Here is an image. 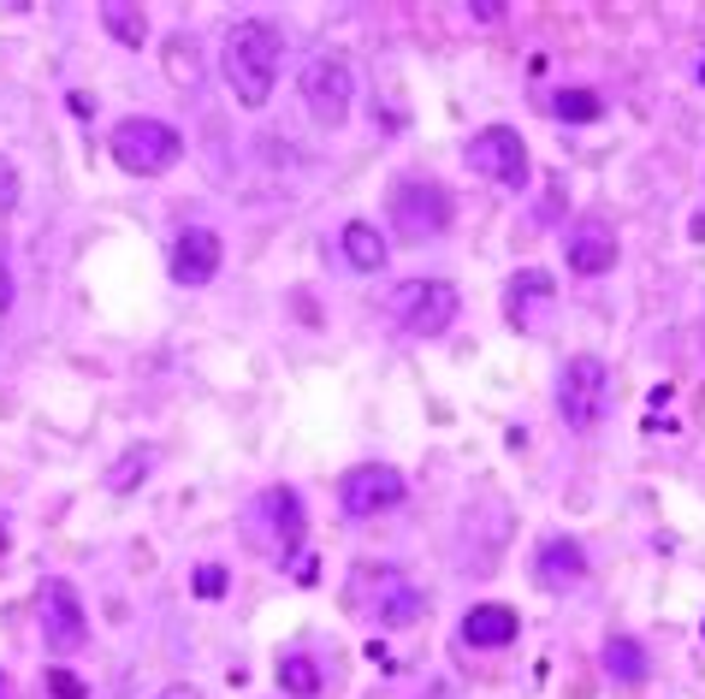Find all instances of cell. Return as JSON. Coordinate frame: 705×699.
<instances>
[{
    "mask_svg": "<svg viewBox=\"0 0 705 699\" xmlns=\"http://www.w3.org/2000/svg\"><path fill=\"white\" fill-rule=\"evenodd\" d=\"M279 54H285L279 24L244 19V24L226 30V54H219V72H226V90L237 95V107L262 113L267 101H273V83H279Z\"/></svg>",
    "mask_w": 705,
    "mask_h": 699,
    "instance_id": "1",
    "label": "cell"
},
{
    "mask_svg": "<svg viewBox=\"0 0 705 699\" xmlns=\"http://www.w3.org/2000/svg\"><path fill=\"white\" fill-rule=\"evenodd\" d=\"M303 534H308V516H303V498L290 486H267L255 492V504L244 510V539L249 552H262L267 564H290L303 552Z\"/></svg>",
    "mask_w": 705,
    "mask_h": 699,
    "instance_id": "2",
    "label": "cell"
},
{
    "mask_svg": "<svg viewBox=\"0 0 705 699\" xmlns=\"http://www.w3.org/2000/svg\"><path fill=\"white\" fill-rule=\"evenodd\" d=\"M108 148H113V161L125 166V173H136V178H161V173H172L178 166V155H184V136L166 125V119H119L113 125V136H108Z\"/></svg>",
    "mask_w": 705,
    "mask_h": 699,
    "instance_id": "3",
    "label": "cell"
},
{
    "mask_svg": "<svg viewBox=\"0 0 705 699\" xmlns=\"http://www.w3.org/2000/svg\"><path fill=\"white\" fill-rule=\"evenodd\" d=\"M558 415L570 421V433H593L611 415V368L599 356H570L558 373Z\"/></svg>",
    "mask_w": 705,
    "mask_h": 699,
    "instance_id": "4",
    "label": "cell"
},
{
    "mask_svg": "<svg viewBox=\"0 0 705 699\" xmlns=\"http://www.w3.org/2000/svg\"><path fill=\"white\" fill-rule=\"evenodd\" d=\"M451 226V191L433 178H403L391 191V232L403 244H433V237Z\"/></svg>",
    "mask_w": 705,
    "mask_h": 699,
    "instance_id": "5",
    "label": "cell"
},
{
    "mask_svg": "<svg viewBox=\"0 0 705 699\" xmlns=\"http://www.w3.org/2000/svg\"><path fill=\"white\" fill-rule=\"evenodd\" d=\"M391 320L409 338H439L457 320V285L451 279H403L391 291Z\"/></svg>",
    "mask_w": 705,
    "mask_h": 699,
    "instance_id": "6",
    "label": "cell"
},
{
    "mask_svg": "<svg viewBox=\"0 0 705 699\" xmlns=\"http://www.w3.org/2000/svg\"><path fill=\"white\" fill-rule=\"evenodd\" d=\"M350 101H356V72L344 54H320V60L303 65V107L315 125L338 131L344 119H350Z\"/></svg>",
    "mask_w": 705,
    "mask_h": 699,
    "instance_id": "7",
    "label": "cell"
},
{
    "mask_svg": "<svg viewBox=\"0 0 705 699\" xmlns=\"http://www.w3.org/2000/svg\"><path fill=\"white\" fill-rule=\"evenodd\" d=\"M469 166H474L480 178L504 184V191H522V184H528V143H522V131H510V125H487V131H474V143H469Z\"/></svg>",
    "mask_w": 705,
    "mask_h": 699,
    "instance_id": "8",
    "label": "cell"
},
{
    "mask_svg": "<svg viewBox=\"0 0 705 699\" xmlns=\"http://www.w3.org/2000/svg\"><path fill=\"white\" fill-rule=\"evenodd\" d=\"M338 504L350 516H386V510L403 504V474L391 463H362L338 481Z\"/></svg>",
    "mask_w": 705,
    "mask_h": 699,
    "instance_id": "9",
    "label": "cell"
},
{
    "mask_svg": "<svg viewBox=\"0 0 705 699\" xmlns=\"http://www.w3.org/2000/svg\"><path fill=\"white\" fill-rule=\"evenodd\" d=\"M362 593L374 599V605H368V610H374V623H386V628H409V623H416L421 610H427V599L403 582L398 569H362V582H356L350 599H362Z\"/></svg>",
    "mask_w": 705,
    "mask_h": 699,
    "instance_id": "10",
    "label": "cell"
},
{
    "mask_svg": "<svg viewBox=\"0 0 705 699\" xmlns=\"http://www.w3.org/2000/svg\"><path fill=\"white\" fill-rule=\"evenodd\" d=\"M42 635H48V652H78V646L90 640V617H83V599H78L72 582H48Z\"/></svg>",
    "mask_w": 705,
    "mask_h": 699,
    "instance_id": "11",
    "label": "cell"
},
{
    "mask_svg": "<svg viewBox=\"0 0 705 699\" xmlns=\"http://www.w3.org/2000/svg\"><path fill=\"white\" fill-rule=\"evenodd\" d=\"M563 255H570V273H588V279H599V273L616 267V226H611L605 214L575 219L570 237H563Z\"/></svg>",
    "mask_w": 705,
    "mask_h": 699,
    "instance_id": "12",
    "label": "cell"
},
{
    "mask_svg": "<svg viewBox=\"0 0 705 699\" xmlns=\"http://www.w3.org/2000/svg\"><path fill=\"white\" fill-rule=\"evenodd\" d=\"M219 232L214 226H184L178 237H172V255H166V267H172V279L178 285H208L214 273H219Z\"/></svg>",
    "mask_w": 705,
    "mask_h": 699,
    "instance_id": "13",
    "label": "cell"
},
{
    "mask_svg": "<svg viewBox=\"0 0 705 699\" xmlns=\"http://www.w3.org/2000/svg\"><path fill=\"white\" fill-rule=\"evenodd\" d=\"M534 575H540V587L545 593H570L581 575H588V552H581L575 539H545L540 545V557H534Z\"/></svg>",
    "mask_w": 705,
    "mask_h": 699,
    "instance_id": "14",
    "label": "cell"
},
{
    "mask_svg": "<svg viewBox=\"0 0 705 699\" xmlns=\"http://www.w3.org/2000/svg\"><path fill=\"white\" fill-rule=\"evenodd\" d=\"M522 617H515L510 605H469V617H462V640L469 646H510Z\"/></svg>",
    "mask_w": 705,
    "mask_h": 699,
    "instance_id": "15",
    "label": "cell"
},
{
    "mask_svg": "<svg viewBox=\"0 0 705 699\" xmlns=\"http://www.w3.org/2000/svg\"><path fill=\"white\" fill-rule=\"evenodd\" d=\"M338 249H344V261H350L356 273H380L386 267V237H380V226H368V219H350V226L338 232Z\"/></svg>",
    "mask_w": 705,
    "mask_h": 699,
    "instance_id": "16",
    "label": "cell"
},
{
    "mask_svg": "<svg viewBox=\"0 0 705 699\" xmlns=\"http://www.w3.org/2000/svg\"><path fill=\"white\" fill-rule=\"evenodd\" d=\"M646 670H652V664H646V646L634 640V635H611V640H605V676H611V681H623V688H641Z\"/></svg>",
    "mask_w": 705,
    "mask_h": 699,
    "instance_id": "17",
    "label": "cell"
},
{
    "mask_svg": "<svg viewBox=\"0 0 705 699\" xmlns=\"http://www.w3.org/2000/svg\"><path fill=\"white\" fill-rule=\"evenodd\" d=\"M101 24H108V37L125 42V48H143L149 42V12L131 7V0H108V7H101Z\"/></svg>",
    "mask_w": 705,
    "mask_h": 699,
    "instance_id": "18",
    "label": "cell"
},
{
    "mask_svg": "<svg viewBox=\"0 0 705 699\" xmlns=\"http://www.w3.org/2000/svg\"><path fill=\"white\" fill-rule=\"evenodd\" d=\"M558 291H552V273L545 267H522L510 279V315L515 320H528V309H534V302H552Z\"/></svg>",
    "mask_w": 705,
    "mask_h": 699,
    "instance_id": "19",
    "label": "cell"
},
{
    "mask_svg": "<svg viewBox=\"0 0 705 699\" xmlns=\"http://www.w3.org/2000/svg\"><path fill=\"white\" fill-rule=\"evenodd\" d=\"M166 78L172 83H178V90H196V83H202V54H196V37H184V30H178V37H166Z\"/></svg>",
    "mask_w": 705,
    "mask_h": 699,
    "instance_id": "20",
    "label": "cell"
},
{
    "mask_svg": "<svg viewBox=\"0 0 705 699\" xmlns=\"http://www.w3.org/2000/svg\"><path fill=\"white\" fill-rule=\"evenodd\" d=\"M279 688L297 693V699H315L326 688V676H320V664L308 652H290V658H279Z\"/></svg>",
    "mask_w": 705,
    "mask_h": 699,
    "instance_id": "21",
    "label": "cell"
},
{
    "mask_svg": "<svg viewBox=\"0 0 705 699\" xmlns=\"http://www.w3.org/2000/svg\"><path fill=\"white\" fill-rule=\"evenodd\" d=\"M149 469H154V451H149V445H131V451L108 469V492H119V498H125V492H136V486L149 481Z\"/></svg>",
    "mask_w": 705,
    "mask_h": 699,
    "instance_id": "22",
    "label": "cell"
},
{
    "mask_svg": "<svg viewBox=\"0 0 705 699\" xmlns=\"http://www.w3.org/2000/svg\"><path fill=\"white\" fill-rule=\"evenodd\" d=\"M552 113L570 119V125H588V119L605 113V101H599L593 90H558V95H552Z\"/></svg>",
    "mask_w": 705,
    "mask_h": 699,
    "instance_id": "23",
    "label": "cell"
},
{
    "mask_svg": "<svg viewBox=\"0 0 705 699\" xmlns=\"http://www.w3.org/2000/svg\"><path fill=\"white\" fill-rule=\"evenodd\" d=\"M226 569H219V564H202L196 569V593H202V599H226Z\"/></svg>",
    "mask_w": 705,
    "mask_h": 699,
    "instance_id": "24",
    "label": "cell"
},
{
    "mask_svg": "<svg viewBox=\"0 0 705 699\" xmlns=\"http://www.w3.org/2000/svg\"><path fill=\"white\" fill-rule=\"evenodd\" d=\"M12 202H19V166H12L7 155H0V214H7Z\"/></svg>",
    "mask_w": 705,
    "mask_h": 699,
    "instance_id": "25",
    "label": "cell"
},
{
    "mask_svg": "<svg viewBox=\"0 0 705 699\" xmlns=\"http://www.w3.org/2000/svg\"><path fill=\"white\" fill-rule=\"evenodd\" d=\"M48 693H54V699H83V688L72 681V670H48Z\"/></svg>",
    "mask_w": 705,
    "mask_h": 699,
    "instance_id": "26",
    "label": "cell"
},
{
    "mask_svg": "<svg viewBox=\"0 0 705 699\" xmlns=\"http://www.w3.org/2000/svg\"><path fill=\"white\" fill-rule=\"evenodd\" d=\"M290 575H297L303 587H315V582H320V564H315L308 552H297V557H290Z\"/></svg>",
    "mask_w": 705,
    "mask_h": 699,
    "instance_id": "27",
    "label": "cell"
},
{
    "mask_svg": "<svg viewBox=\"0 0 705 699\" xmlns=\"http://www.w3.org/2000/svg\"><path fill=\"white\" fill-rule=\"evenodd\" d=\"M469 19H480V24H498V19H504V0H474V7H469Z\"/></svg>",
    "mask_w": 705,
    "mask_h": 699,
    "instance_id": "28",
    "label": "cell"
},
{
    "mask_svg": "<svg viewBox=\"0 0 705 699\" xmlns=\"http://www.w3.org/2000/svg\"><path fill=\"white\" fill-rule=\"evenodd\" d=\"M7 309H12V273L0 267V315H7Z\"/></svg>",
    "mask_w": 705,
    "mask_h": 699,
    "instance_id": "29",
    "label": "cell"
},
{
    "mask_svg": "<svg viewBox=\"0 0 705 699\" xmlns=\"http://www.w3.org/2000/svg\"><path fill=\"white\" fill-rule=\"evenodd\" d=\"M154 699H202V693H196V688H184V681H178V688H161Z\"/></svg>",
    "mask_w": 705,
    "mask_h": 699,
    "instance_id": "30",
    "label": "cell"
},
{
    "mask_svg": "<svg viewBox=\"0 0 705 699\" xmlns=\"http://www.w3.org/2000/svg\"><path fill=\"white\" fill-rule=\"evenodd\" d=\"M0 699H19V688H12V681H7V676H0Z\"/></svg>",
    "mask_w": 705,
    "mask_h": 699,
    "instance_id": "31",
    "label": "cell"
},
{
    "mask_svg": "<svg viewBox=\"0 0 705 699\" xmlns=\"http://www.w3.org/2000/svg\"><path fill=\"white\" fill-rule=\"evenodd\" d=\"M0 552H7V527H0Z\"/></svg>",
    "mask_w": 705,
    "mask_h": 699,
    "instance_id": "32",
    "label": "cell"
}]
</instances>
